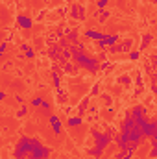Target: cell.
<instances>
[{"label":"cell","mask_w":157,"mask_h":159,"mask_svg":"<svg viewBox=\"0 0 157 159\" xmlns=\"http://www.w3.org/2000/svg\"><path fill=\"white\" fill-rule=\"evenodd\" d=\"M135 85H137V89H142V87H144V80H142V76H141V74L135 78Z\"/></svg>","instance_id":"d6986e66"},{"label":"cell","mask_w":157,"mask_h":159,"mask_svg":"<svg viewBox=\"0 0 157 159\" xmlns=\"http://www.w3.org/2000/svg\"><path fill=\"white\" fill-rule=\"evenodd\" d=\"M152 2H155V0H152Z\"/></svg>","instance_id":"83f0119b"},{"label":"cell","mask_w":157,"mask_h":159,"mask_svg":"<svg viewBox=\"0 0 157 159\" xmlns=\"http://www.w3.org/2000/svg\"><path fill=\"white\" fill-rule=\"evenodd\" d=\"M104 35H105V34H104V32H98V30H87V32H85V37H87V39H92V41H100Z\"/></svg>","instance_id":"9c48e42d"},{"label":"cell","mask_w":157,"mask_h":159,"mask_svg":"<svg viewBox=\"0 0 157 159\" xmlns=\"http://www.w3.org/2000/svg\"><path fill=\"white\" fill-rule=\"evenodd\" d=\"M70 17H72L74 20H85V6L74 4V6L70 7Z\"/></svg>","instance_id":"8992f818"},{"label":"cell","mask_w":157,"mask_h":159,"mask_svg":"<svg viewBox=\"0 0 157 159\" xmlns=\"http://www.w3.org/2000/svg\"><path fill=\"white\" fill-rule=\"evenodd\" d=\"M96 93H100V85H98V83H94V85H92V91H91V94H89V96H94Z\"/></svg>","instance_id":"7402d4cb"},{"label":"cell","mask_w":157,"mask_h":159,"mask_svg":"<svg viewBox=\"0 0 157 159\" xmlns=\"http://www.w3.org/2000/svg\"><path fill=\"white\" fill-rule=\"evenodd\" d=\"M113 143V129L107 131H94V148L104 152L109 144Z\"/></svg>","instance_id":"7a4b0ae2"},{"label":"cell","mask_w":157,"mask_h":159,"mask_svg":"<svg viewBox=\"0 0 157 159\" xmlns=\"http://www.w3.org/2000/svg\"><path fill=\"white\" fill-rule=\"evenodd\" d=\"M48 122H50V128L54 129L56 135H61V133H63V126H61V120H59L57 115H50V117H48Z\"/></svg>","instance_id":"52a82bcc"},{"label":"cell","mask_w":157,"mask_h":159,"mask_svg":"<svg viewBox=\"0 0 157 159\" xmlns=\"http://www.w3.org/2000/svg\"><path fill=\"white\" fill-rule=\"evenodd\" d=\"M150 157H157V150L152 146V150H150Z\"/></svg>","instance_id":"cb8c5ba5"},{"label":"cell","mask_w":157,"mask_h":159,"mask_svg":"<svg viewBox=\"0 0 157 159\" xmlns=\"http://www.w3.org/2000/svg\"><path fill=\"white\" fill-rule=\"evenodd\" d=\"M89 100H91V96H85V98L78 104V107H76V109H78L79 117H83V115H85V111H87V107H89Z\"/></svg>","instance_id":"30bf717a"},{"label":"cell","mask_w":157,"mask_h":159,"mask_svg":"<svg viewBox=\"0 0 157 159\" xmlns=\"http://www.w3.org/2000/svg\"><path fill=\"white\" fill-rule=\"evenodd\" d=\"M152 39H154V35H152V34H144V35H142V41H141V48H139V52L146 50V46L152 43Z\"/></svg>","instance_id":"8fae6325"},{"label":"cell","mask_w":157,"mask_h":159,"mask_svg":"<svg viewBox=\"0 0 157 159\" xmlns=\"http://www.w3.org/2000/svg\"><path fill=\"white\" fill-rule=\"evenodd\" d=\"M89 111H91V113H96V111H98V107H96V106H91V107H89Z\"/></svg>","instance_id":"d4e9b609"},{"label":"cell","mask_w":157,"mask_h":159,"mask_svg":"<svg viewBox=\"0 0 157 159\" xmlns=\"http://www.w3.org/2000/svg\"><path fill=\"white\" fill-rule=\"evenodd\" d=\"M67 124H69L70 128H78L79 124H83V117H79V115H76V117H69Z\"/></svg>","instance_id":"7c38bea8"},{"label":"cell","mask_w":157,"mask_h":159,"mask_svg":"<svg viewBox=\"0 0 157 159\" xmlns=\"http://www.w3.org/2000/svg\"><path fill=\"white\" fill-rule=\"evenodd\" d=\"M131 46H133V39H124L120 44H113V46H109V48H107V52H109V54L129 52V50H131Z\"/></svg>","instance_id":"277c9868"},{"label":"cell","mask_w":157,"mask_h":159,"mask_svg":"<svg viewBox=\"0 0 157 159\" xmlns=\"http://www.w3.org/2000/svg\"><path fill=\"white\" fill-rule=\"evenodd\" d=\"M120 37L118 35H104L100 41H96V44H98V48H102V50H107L109 46H113L115 43H118Z\"/></svg>","instance_id":"5b68a950"},{"label":"cell","mask_w":157,"mask_h":159,"mask_svg":"<svg viewBox=\"0 0 157 159\" xmlns=\"http://www.w3.org/2000/svg\"><path fill=\"white\" fill-rule=\"evenodd\" d=\"M117 81L118 83H122V85H128V87H129V85H131V76H129V74H122Z\"/></svg>","instance_id":"5bb4252c"},{"label":"cell","mask_w":157,"mask_h":159,"mask_svg":"<svg viewBox=\"0 0 157 159\" xmlns=\"http://www.w3.org/2000/svg\"><path fill=\"white\" fill-rule=\"evenodd\" d=\"M96 17H98V22H105V20L111 17V11H107V9H100V11L96 13Z\"/></svg>","instance_id":"4fadbf2b"},{"label":"cell","mask_w":157,"mask_h":159,"mask_svg":"<svg viewBox=\"0 0 157 159\" xmlns=\"http://www.w3.org/2000/svg\"><path fill=\"white\" fill-rule=\"evenodd\" d=\"M7 46H9V44H7V41H4V43H0V52L4 54V52L7 50Z\"/></svg>","instance_id":"603a6c76"},{"label":"cell","mask_w":157,"mask_h":159,"mask_svg":"<svg viewBox=\"0 0 157 159\" xmlns=\"http://www.w3.org/2000/svg\"><path fill=\"white\" fill-rule=\"evenodd\" d=\"M107 2H109V0H96V7H98V11H100V9H105Z\"/></svg>","instance_id":"ffe728a7"},{"label":"cell","mask_w":157,"mask_h":159,"mask_svg":"<svg viewBox=\"0 0 157 159\" xmlns=\"http://www.w3.org/2000/svg\"><path fill=\"white\" fill-rule=\"evenodd\" d=\"M41 104H43V98H41V96H35V98L30 102V106H32V107H41Z\"/></svg>","instance_id":"ac0fdd59"},{"label":"cell","mask_w":157,"mask_h":159,"mask_svg":"<svg viewBox=\"0 0 157 159\" xmlns=\"http://www.w3.org/2000/svg\"><path fill=\"white\" fill-rule=\"evenodd\" d=\"M0 57H2V52H0Z\"/></svg>","instance_id":"4316f807"},{"label":"cell","mask_w":157,"mask_h":159,"mask_svg":"<svg viewBox=\"0 0 157 159\" xmlns=\"http://www.w3.org/2000/svg\"><path fill=\"white\" fill-rule=\"evenodd\" d=\"M100 96H102V100H104L107 106H111V104H113V98H111L109 94H100Z\"/></svg>","instance_id":"44dd1931"},{"label":"cell","mask_w":157,"mask_h":159,"mask_svg":"<svg viewBox=\"0 0 157 159\" xmlns=\"http://www.w3.org/2000/svg\"><path fill=\"white\" fill-rule=\"evenodd\" d=\"M52 80H54V87L59 89L61 87V80H59V74L57 72H52Z\"/></svg>","instance_id":"2e32d148"},{"label":"cell","mask_w":157,"mask_h":159,"mask_svg":"<svg viewBox=\"0 0 157 159\" xmlns=\"http://www.w3.org/2000/svg\"><path fill=\"white\" fill-rule=\"evenodd\" d=\"M139 57H141V52L139 50H129V56H128L129 61H137Z\"/></svg>","instance_id":"9a60e30c"},{"label":"cell","mask_w":157,"mask_h":159,"mask_svg":"<svg viewBox=\"0 0 157 159\" xmlns=\"http://www.w3.org/2000/svg\"><path fill=\"white\" fill-rule=\"evenodd\" d=\"M17 22H19V26L22 30H32V26H34V20L30 17H26V15H19L17 17Z\"/></svg>","instance_id":"ba28073f"},{"label":"cell","mask_w":157,"mask_h":159,"mask_svg":"<svg viewBox=\"0 0 157 159\" xmlns=\"http://www.w3.org/2000/svg\"><path fill=\"white\" fill-rule=\"evenodd\" d=\"M72 57H74V61H76L78 67H83V69L89 70V72H98V65H100V61H98L96 57H91V56H87L85 52H81V54H74Z\"/></svg>","instance_id":"6da1fadb"},{"label":"cell","mask_w":157,"mask_h":159,"mask_svg":"<svg viewBox=\"0 0 157 159\" xmlns=\"http://www.w3.org/2000/svg\"><path fill=\"white\" fill-rule=\"evenodd\" d=\"M139 128H141V131H142V137H144V139H152V137H155L157 122L154 119H148L144 124H141Z\"/></svg>","instance_id":"3957f363"},{"label":"cell","mask_w":157,"mask_h":159,"mask_svg":"<svg viewBox=\"0 0 157 159\" xmlns=\"http://www.w3.org/2000/svg\"><path fill=\"white\" fill-rule=\"evenodd\" d=\"M4 98H6V93H4V91H0V102H2Z\"/></svg>","instance_id":"484cf974"},{"label":"cell","mask_w":157,"mask_h":159,"mask_svg":"<svg viewBox=\"0 0 157 159\" xmlns=\"http://www.w3.org/2000/svg\"><path fill=\"white\" fill-rule=\"evenodd\" d=\"M26 115H28V106L24 104V106H22V107L19 109V113H17V117H19V119H22V117H26Z\"/></svg>","instance_id":"e0dca14e"}]
</instances>
